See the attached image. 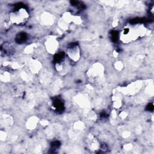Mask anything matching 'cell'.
Returning <instances> with one entry per match:
<instances>
[{
	"label": "cell",
	"mask_w": 154,
	"mask_h": 154,
	"mask_svg": "<svg viewBox=\"0 0 154 154\" xmlns=\"http://www.w3.org/2000/svg\"><path fill=\"white\" fill-rule=\"evenodd\" d=\"M28 17V14L26 10L21 8L20 9H18L17 11H14L11 14L10 20L13 23L19 24L25 22Z\"/></svg>",
	"instance_id": "cell-1"
},
{
	"label": "cell",
	"mask_w": 154,
	"mask_h": 154,
	"mask_svg": "<svg viewBox=\"0 0 154 154\" xmlns=\"http://www.w3.org/2000/svg\"><path fill=\"white\" fill-rule=\"evenodd\" d=\"M58 43L54 38H50L48 39L46 42V46L48 51L51 54H54L57 49Z\"/></svg>",
	"instance_id": "cell-2"
},
{
	"label": "cell",
	"mask_w": 154,
	"mask_h": 154,
	"mask_svg": "<svg viewBox=\"0 0 154 154\" xmlns=\"http://www.w3.org/2000/svg\"><path fill=\"white\" fill-rule=\"evenodd\" d=\"M94 68L89 72V78L97 80L102 76V68L101 67H94Z\"/></svg>",
	"instance_id": "cell-3"
},
{
	"label": "cell",
	"mask_w": 154,
	"mask_h": 154,
	"mask_svg": "<svg viewBox=\"0 0 154 154\" xmlns=\"http://www.w3.org/2000/svg\"><path fill=\"white\" fill-rule=\"evenodd\" d=\"M68 54L72 59H73L75 61L77 60L79 58V51L78 46H74L68 49Z\"/></svg>",
	"instance_id": "cell-4"
},
{
	"label": "cell",
	"mask_w": 154,
	"mask_h": 154,
	"mask_svg": "<svg viewBox=\"0 0 154 154\" xmlns=\"http://www.w3.org/2000/svg\"><path fill=\"white\" fill-rule=\"evenodd\" d=\"M36 123H37V120H35V119H32V121L29 120L28 122V128H30V129H33L35 128V126H36Z\"/></svg>",
	"instance_id": "cell-5"
},
{
	"label": "cell",
	"mask_w": 154,
	"mask_h": 154,
	"mask_svg": "<svg viewBox=\"0 0 154 154\" xmlns=\"http://www.w3.org/2000/svg\"><path fill=\"white\" fill-rule=\"evenodd\" d=\"M10 76L7 74V73H4V74H2L1 75V80L2 81H4V82L5 81H7L9 79H10Z\"/></svg>",
	"instance_id": "cell-6"
}]
</instances>
